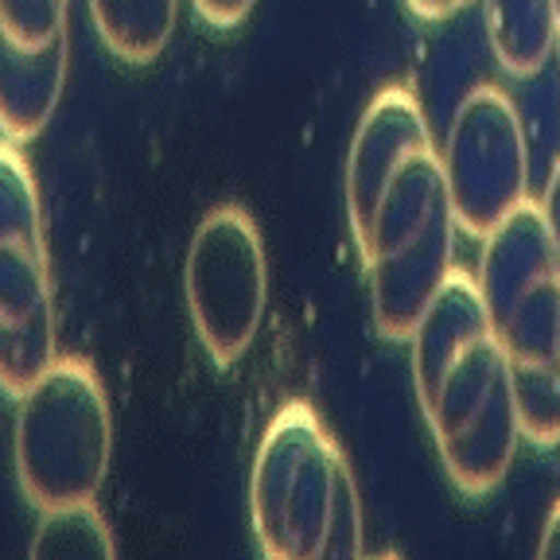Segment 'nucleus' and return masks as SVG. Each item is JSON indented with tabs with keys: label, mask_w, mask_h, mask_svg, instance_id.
<instances>
[{
	"label": "nucleus",
	"mask_w": 560,
	"mask_h": 560,
	"mask_svg": "<svg viewBox=\"0 0 560 560\" xmlns=\"http://www.w3.org/2000/svg\"><path fill=\"white\" fill-rule=\"evenodd\" d=\"M249 522L272 560L362 557V502L339 440L307 401L280 405L249 471Z\"/></svg>",
	"instance_id": "1"
},
{
	"label": "nucleus",
	"mask_w": 560,
	"mask_h": 560,
	"mask_svg": "<svg viewBox=\"0 0 560 560\" xmlns=\"http://www.w3.org/2000/svg\"><path fill=\"white\" fill-rule=\"evenodd\" d=\"M16 401L24 499L39 514L94 502L114 459V417L97 370L86 359H55Z\"/></svg>",
	"instance_id": "2"
},
{
	"label": "nucleus",
	"mask_w": 560,
	"mask_h": 560,
	"mask_svg": "<svg viewBox=\"0 0 560 560\" xmlns=\"http://www.w3.org/2000/svg\"><path fill=\"white\" fill-rule=\"evenodd\" d=\"M184 296L202 350L219 370L245 359L269 304V257L257 222L237 202L199 222L184 265Z\"/></svg>",
	"instance_id": "3"
},
{
	"label": "nucleus",
	"mask_w": 560,
	"mask_h": 560,
	"mask_svg": "<svg viewBox=\"0 0 560 560\" xmlns=\"http://www.w3.org/2000/svg\"><path fill=\"white\" fill-rule=\"evenodd\" d=\"M440 167L455 230L475 242L529 199V144L506 90L490 82L467 90L455 105Z\"/></svg>",
	"instance_id": "4"
},
{
	"label": "nucleus",
	"mask_w": 560,
	"mask_h": 560,
	"mask_svg": "<svg viewBox=\"0 0 560 560\" xmlns=\"http://www.w3.org/2000/svg\"><path fill=\"white\" fill-rule=\"evenodd\" d=\"M420 149H432V129L424 121V109L412 97V90L385 86L366 105L347 156V219L354 242L366 234L389 179Z\"/></svg>",
	"instance_id": "5"
},
{
	"label": "nucleus",
	"mask_w": 560,
	"mask_h": 560,
	"mask_svg": "<svg viewBox=\"0 0 560 560\" xmlns=\"http://www.w3.org/2000/svg\"><path fill=\"white\" fill-rule=\"evenodd\" d=\"M455 234L459 230H455L452 210H444L417 237L366 261L370 307H374V324L385 339H409L412 335L417 319L452 272Z\"/></svg>",
	"instance_id": "6"
},
{
	"label": "nucleus",
	"mask_w": 560,
	"mask_h": 560,
	"mask_svg": "<svg viewBox=\"0 0 560 560\" xmlns=\"http://www.w3.org/2000/svg\"><path fill=\"white\" fill-rule=\"evenodd\" d=\"M490 331L549 280H560V245L541 214V202L525 199L482 237V265L475 272Z\"/></svg>",
	"instance_id": "7"
},
{
	"label": "nucleus",
	"mask_w": 560,
	"mask_h": 560,
	"mask_svg": "<svg viewBox=\"0 0 560 560\" xmlns=\"http://www.w3.org/2000/svg\"><path fill=\"white\" fill-rule=\"evenodd\" d=\"M522 429H517L514 394H510V374L475 405L471 417H464L447 436L436 440L440 464L447 479L467 499H487L510 475Z\"/></svg>",
	"instance_id": "8"
},
{
	"label": "nucleus",
	"mask_w": 560,
	"mask_h": 560,
	"mask_svg": "<svg viewBox=\"0 0 560 560\" xmlns=\"http://www.w3.org/2000/svg\"><path fill=\"white\" fill-rule=\"evenodd\" d=\"M490 315L482 304L479 280L471 272L455 269L444 277L440 292L432 296V304L424 307V315L412 327V385H417V401L436 389V382L447 374L452 362H459L467 350L479 339H487Z\"/></svg>",
	"instance_id": "9"
},
{
	"label": "nucleus",
	"mask_w": 560,
	"mask_h": 560,
	"mask_svg": "<svg viewBox=\"0 0 560 560\" xmlns=\"http://www.w3.org/2000/svg\"><path fill=\"white\" fill-rule=\"evenodd\" d=\"M67 32L44 47H20L0 32V137L27 144L47 129L67 86Z\"/></svg>",
	"instance_id": "10"
},
{
	"label": "nucleus",
	"mask_w": 560,
	"mask_h": 560,
	"mask_svg": "<svg viewBox=\"0 0 560 560\" xmlns=\"http://www.w3.org/2000/svg\"><path fill=\"white\" fill-rule=\"evenodd\" d=\"M447 207V187H444V167H440V152L420 149L417 156H409L401 164V172L389 179L382 202H377L374 219H370L366 234L359 237L362 261L377 254H389L397 245H405L409 237H417L429 226L436 214H444Z\"/></svg>",
	"instance_id": "11"
},
{
	"label": "nucleus",
	"mask_w": 560,
	"mask_h": 560,
	"mask_svg": "<svg viewBox=\"0 0 560 560\" xmlns=\"http://www.w3.org/2000/svg\"><path fill=\"white\" fill-rule=\"evenodd\" d=\"M487 39L510 79H534L557 55V0H482Z\"/></svg>",
	"instance_id": "12"
},
{
	"label": "nucleus",
	"mask_w": 560,
	"mask_h": 560,
	"mask_svg": "<svg viewBox=\"0 0 560 560\" xmlns=\"http://www.w3.org/2000/svg\"><path fill=\"white\" fill-rule=\"evenodd\" d=\"M102 44L125 62L160 59L179 20V0H86Z\"/></svg>",
	"instance_id": "13"
},
{
	"label": "nucleus",
	"mask_w": 560,
	"mask_h": 560,
	"mask_svg": "<svg viewBox=\"0 0 560 560\" xmlns=\"http://www.w3.org/2000/svg\"><path fill=\"white\" fill-rule=\"evenodd\" d=\"M510 394L522 440L534 447L560 444V359L510 362Z\"/></svg>",
	"instance_id": "14"
},
{
	"label": "nucleus",
	"mask_w": 560,
	"mask_h": 560,
	"mask_svg": "<svg viewBox=\"0 0 560 560\" xmlns=\"http://www.w3.org/2000/svg\"><path fill=\"white\" fill-rule=\"evenodd\" d=\"M117 541L94 502L44 510L35 529L32 557H114Z\"/></svg>",
	"instance_id": "15"
},
{
	"label": "nucleus",
	"mask_w": 560,
	"mask_h": 560,
	"mask_svg": "<svg viewBox=\"0 0 560 560\" xmlns=\"http://www.w3.org/2000/svg\"><path fill=\"white\" fill-rule=\"evenodd\" d=\"M70 0H0V32L20 47H44L67 32Z\"/></svg>",
	"instance_id": "16"
},
{
	"label": "nucleus",
	"mask_w": 560,
	"mask_h": 560,
	"mask_svg": "<svg viewBox=\"0 0 560 560\" xmlns=\"http://www.w3.org/2000/svg\"><path fill=\"white\" fill-rule=\"evenodd\" d=\"M191 4L210 27H222V32H226V27H237L254 12L257 0H191Z\"/></svg>",
	"instance_id": "17"
},
{
	"label": "nucleus",
	"mask_w": 560,
	"mask_h": 560,
	"mask_svg": "<svg viewBox=\"0 0 560 560\" xmlns=\"http://www.w3.org/2000/svg\"><path fill=\"white\" fill-rule=\"evenodd\" d=\"M537 202H541L545 222H549L552 237H557V245H560V156H557V164H552L549 184H545V195H541Z\"/></svg>",
	"instance_id": "18"
},
{
	"label": "nucleus",
	"mask_w": 560,
	"mask_h": 560,
	"mask_svg": "<svg viewBox=\"0 0 560 560\" xmlns=\"http://www.w3.org/2000/svg\"><path fill=\"white\" fill-rule=\"evenodd\" d=\"M471 0H405V9L412 12V16H420V20H447V16H455L459 9H467Z\"/></svg>",
	"instance_id": "19"
},
{
	"label": "nucleus",
	"mask_w": 560,
	"mask_h": 560,
	"mask_svg": "<svg viewBox=\"0 0 560 560\" xmlns=\"http://www.w3.org/2000/svg\"><path fill=\"white\" fill-rule=\"evenodd\" d=\"M537 552H541V557H560V499L552 502L549 517H545V534H541V541H537Z\"/></svg>",
	"instance_id": "20"
},
{
	"label": "nucleus",
	"mask_w": 560,
	"mask_h": 560,
	"mask_svg": "<svg viewBox=\"0 0 560 560\" xmlns=\"http://www.w3.org/2000/svg\"><path fill=\"white\" fill-rule=\"evenodd\" d=\"M557 359H560V324H557Z\"/></svg>",
	"instance_id": "21"
},
{
	"label": "nucleus",
	"mask_w": 560,
	"mask_h": 560,
	"mask_svg": "<svg viewBox=\"0 0 560 560\" xmlns=\"http://www.w3.org/2000/svg\"><path fill=\"white\" fill-rule=\"evenodd\" d=\"M552 59H560V39H557V55H552Z\"/></svg>",
	"instance_id": "22"
},
{
	"label": "nucleus",
	"mask_w": 560,
	"mask_h": 560,
	"mask_svg": "<svg viewBox=\"0 0 560 560\" xmlns=\"http://www.w3.org/2000/svg\"><path fill=\"white\" fill-rule=\"evenodd\" d=\"M557 24H560V0H557Z\"/></svg>",
	"instance_id": "23"
}]
</instances>
